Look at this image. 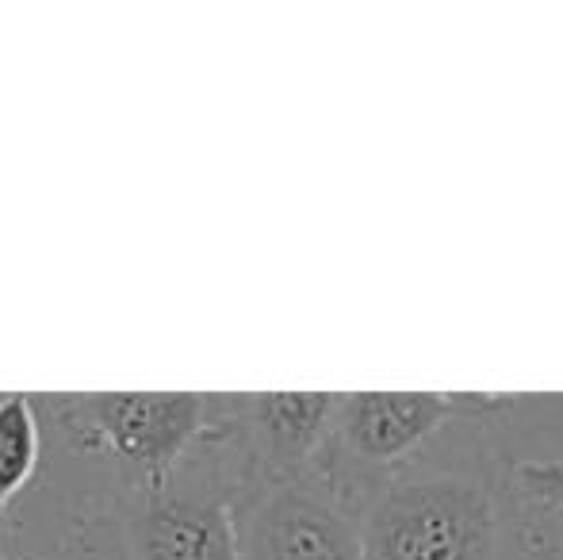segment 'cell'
<instances>
[{"label": "cell", "mask_w": 563, "mask_h": 560, "mask_svg": "<svg viewBox=\"0 0 563 560\" xmlns=\"http://www.w3.org/2000/svg\"><path fill=\"white\" fill-rule=\"evenodd\" d=\"M438 441L356 507L364 560H533L541 515L487 461L433 457Z\"/></svg>", "instance_id": "1"}, {"label": "cell", "mask_w": 563, "mask_h": 560, "mask_svg": "<svg viewBox=\"0 0 563 560\" xmlns=\"http://www.w3.org/2000/svg\"><path fill=\"white\" fill-rule=\"evenodd\" d=\"M242 472L219 430L165 487L108 476L66 515L69 560H238Z\"/></svg>", "instance_id": "2"}, {"label": "cell", "mask_w": 563, "mask_h": 560, "mask_svg": "<svg viewBox=\"0 0 563 560\" xmlns=\"http://www.w3.org/2000/svg\"><path fill=\"white\" fill-rule=\"evenodd\" d=\"M77 457H97L123 484L165 487L216 430V396L200 392H89L35 396Z\"/></svg>", "instance_id": "3"}, {"label": "cell", "mask_w": 563, "mask_h": 560, "mask_svg": "<svg viewBox=\"0 0 563 560\" xmlns=\"http://www.w3.org/2000/svg\"><path fill=\"white\" fill-rule=\"evenodd\" d=\"M506 407V396L479 392H349L334 404L314 472L356 510L387 476L422 457L445 426Z\"/></svg>", "instance_id": "4"}, {"label": "cell", "mask_w": 563, "mask_h": 560, "mask_svg": "<svg viewBox=\"0 0 563 560\" xmlns=\"http://www.w3.org/2000/svg\"><path fill=\"white\" fill-rule=\"evenodd\" d=\"M238 560H364L356 510L319 472L253 484L238 495Z\"/></svg>", "instance_id": "5"}, {"label": "cell", "mask_w": 563, "mask_h": 560, "mask_svg": "<svg viewBox=\"0 0 563 560\" xmlns=\"http://www.w3.org/2000/svg\"><path fill=\"white\" fill-rule=\"evenodd\" d=\"M334 392L216 396V430L230 461L242 472V484H276L314 472L334 419Z\"/></svg>", "instance_id": "6"}, {"label": "cell", "mask_w": 563, "mask_h": 560, "mask_svg": "<svg viewBox=\"0 0 563 560\" xmlns=\"http://www.w3.org/2000/svg\"><path fill=\"white\" fill-rule=\"evenodd\" d=\"M38 449H43V422H38L35 396L4 392L0 396V557H12L4 541L8 507L35 476Z\"/></svg>", "instance_id": "7"}, {"label": "cell", "mask_w": 563, "mask_h": 560, "mask_svg": "<svg viewBox=\"0 0 563 560\" xmlns=\"http://www.w3.org/2000/svg\"><path fill=\"white\" fill-rule=\"evenodd\" d=\"M510 476L529 510L541 518L563 510V461H518L510 464Z\"/></svg>", "instance_id": "8"}, {"label": "cell", "mask_w": 563, "mask_h": 560, "mask_svg": "<svg viewBox=\"0 0 563 560\" xmlns=\"http://www.w3.org/2000/svg\"><path fill=\"white\" fill-rule=\"evenodd\" d=\"M0 560H12V557H0Z\"/></svg>", "instance_id": "9"}, {"label": "cell", "mask_w": 563, "mask_h": 560, "mask_svg": "<svg viewBox=\"0 0 563 560\" xmlns=\"http://www.w3.org/2000/svg\"><path fill=\"white\" fill-rule=\"evenodd\" d=\"M0 396H4V392H0Z\"/></svg>", "instance_id": "10"}]
</instances>
